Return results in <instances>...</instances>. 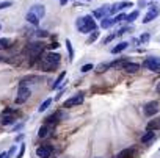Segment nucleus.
Wrapping results in <instances>:
<instances>
[{
  "label": "nucleus",
  "instance_id": "42",
  "mask_svg": "<svg viewBox=\"0 0 160 158\" xmlns=\"http://www.w3.org/2000/svg\"><path fill=\"white\" fill-rule=\"evenodd\" d=\"M0 28H2V25H0Z\"/></svg>",
  "mask_w": 160,
  "mask_h": 158
},
{
  "label": "nucleus",
  "instance_id": "17",
  "mask_svg": "<svg viewBox=\"0 0 160 158\" xmlns=\"http://www.w3.org/2000/svg\"><path fill=\"white\" fill-rule=\"evenodd\" d=\"M154 138H155V132H154V130H148L146 133H143L141 142H143V144H148V142H151Z\"/></svg>",
  "mask_w": 160,
  "mask_h": 158
},
{
  "label": "nucleus",
  "instance_id": "27",
  "mask_svg": "<svg viewBox=\"0 0 160 158\" xmlns=\"http://www.w3.org/2000/svg\"><path fill=\"white\" fill-rule=\"evenodd\" d=\"M66 47H68V52H69V61L74 60V49H72V44L69 39H66Z\"/></svg>",
  "mask_w": 160,
  "mask_h": 158
},
{
  "label": "nucleus",
  "instance_id": "35",
  "mask_svg": "<svg viewBox=\"0 0 160 158\" xmlns=\"http://www.w3.org/2000/svg\"><path fill=\"white\" fill-rule=\"evenodd\" d=\"M24 152H25V146L22 144V146H21V152H19V155H18L16 158H22V156H24Z\"/></svg>",
  "mask_w": 160,
  "mask_h": 158
},
{
  "label": "nucleus",
  "instance_id": "37",
  "mask_svg": "<svg viewBox=\"0 0 160 158\" xmlns=\"http://www.w3.org/2000/svg\"><path fill=\"white\" fill-rule=\"evenodd\" d=\"M49 47H50V49H57V47H58V44L55 42V44H52V45H49Z\"/></svg>",
  "mask_w": 160,
  "mask_h": 158
},
{
  "label": "nucleus",
  "instance_id": "6",
  "mask_svg": "<svg viewBox=\"0 0 160 158\" xmlns=\"http://www.w3.org/2000/svg\"><path fill=\"white\" fill-rule=\"evenodd\" d=\"M144 114L146 116H154V114H157L158 113V102H155V100H151V102H148L146 105H144Z\"/></svg>",
  "mask_w": 160,
  "mask_h": 158
},
{
  "label": "nucleus",
  "instance_id": "33",
  "mask_svg": "<svg viewBox=\"0 0 160 158\" xmlns=\"http://www.w3.org/2000/svg\"><path fill=\"white\" fill-rule=\"evenodd\" d=\"M115 36H118V33H113V35H110L108 38H105V39H104V44H107V42H110V41H112V39H113Z\"/></svg>",
  "mask_w": 160,
  "mask_h": 158
},
{
  "label": "nucleus",
  "instance_id": "12",
  "mask_svg": "<svg viewBox=\"0 0 160 158\" xmlns=\"http://www.w3.org/2000/svg\"><path fill=\"white\" fill-rule=\"evenodd\" d=\"M122 69L127 74H135V72L140 70V64H137V63H124L122 64Z\"/></svg>",
  "mask_w": 160,
  "mask_h": 158
},
{
  "label": "nucleus",
  "instance_id": "13",
  "mask_svg": "<svg viewBox=\"0 0 160 158\" xmlns=\"http://www.w3.org/2000/svg\"><path fill=\"white\" fill-rule=\"evenodd\" d=\"M135 156V149H122L115 158H133Z\"/></svg>",
  "mask_w": 160,
  "mask_h": 158
},
{
  "label": "nucleus",
  "instance_id": "5",
  "mask_svg": "<svg viewBox=\"0 0 160 158\" xmlns=\"http://www.w3.org/2000/svg\"><path fill=\"white\" fill-rule=\"evenodd\" d=\"M143 66H144V67H148V69H149V70H152V72L160 74V58H154V56H151V58L144 60Z\"/></svg>",
  "mask_w": 160,
  "mask_h": 158
},
{
  "label": "nucleus",
  "instance_id": "7",
  "mask_svg": "<svg viewBox=\"0 0 160 158\" xmlns=\"http://www.w3.org/2000/svg\"><path fill=\"white\" fill-rule=\"evenodd\" d=\"M83 102V94H75L74 97H71V99H68L66 102H64V108H71V107H75V105H80Z\"/></svg>",
  "mask_w": 160,
  "mask_h": 158
},
{
  "label": "nucleus",
  "instance_id": "40",
  "mask_svg": "<svg viewBox=\"0 0 160 158\" xmlns=\"http://www.w3.org/2000/svg\"><path fill=\"white\" fill-rule=\"evenodd\" d=\"M60 2H61V5H64V3H68V2H69V0H60Z\"/></svg>",
  "mask_w": 160,
  "mask_h": 158
},
{
  "label": "nucleus",
  "instance_id": "19",
  "mask_svg": "<svg viewBox=\"0 0 160 158\" xmlns=\"http://www.w3.org/2000/svg\"><path fill=\"white\" fill-rule=\"evenodd\" d=\"M148 130H160V117H155L152 121L148 122Z\"/></svg>",
  "mask_w": 160,
  "mask_h": 158
},
{
  "label": "nucleus",
  "instance_id": "26",
  "mask_svg": "<svg viewBox=\"0 0 160 158\" xmlns=\"http://www.w3.org/2000/svg\"><path fill=\"white\" fill-rule=\"evenodd\" d=\"M98 38H99V31H98V30H93V33H91L90 38L87 39V44H91V42L98 41Z\"/></svg>",
  "mask_w": 160,
  "mask_h": 158
},
{
  "label": "nucleus",
  "instance_id": "9",
  "mask_svg": "<svg viewBox=\"0 0 160 158\" xmlns=\"http://www.w3.org/2000/svg\"><path fill=\"white\" fill-rule=\"evenodd\" d=\"M52 132H53V125L47 122L46 125H42V127L39 128V132H38V136H39V138H49Z\"/></svg>",
  "mask_w": 160,
  "mask_h": 158
},
{
  "label": "nucleus",
  "instance_id": "31",
  "mask_svg": "<svg viewBox=\"0 0 160 158\" xmlns=\"http://www.w3.org/2000/svg\"><path fill=\"white\" fill-rule=\"evenodd\" d=\"M80 70L82 72H90V70H93V64H85V66H82Z\"/></svg>",
  "mask_w": 160,
  "mask_h": 158
},
{
  "label": "nucleus",
  "instance_id": "36",
  "mask_svg": "<svg viewBox=\"0 0 160 158\" xmlns=\"http://www.w3.org/2000/svg\"><path fill=\"white\" fill-rule=\"evenodd\" d=\"M148 39H149V35H143L141 36V42H148Z\"/></svg>",
  "mask_w": 160,
  "mask_h": 158
},
{
  "label": "nucleus",
  "instance_id": "8",
  "mask_svg": "<svg viewBox=\"0 0 160 158\" xmlns=\"http://www.w3.org/2000/svg\"><path fill=\"white\" fill-rule=\"evenodd\" d=\"M36 155H38V158H50V155H52V146L46 144V146L38 147L36 149Z\"/></svg>",
  "mask_w": 160,
  "mask_h": 158
},
{
  "label": "nucleus",
  "instance_id": "30",
  "mask_svg": "<svg viewBox=\"0 0 160 158\" xmlns=\"http://www.w3.org/2000/svg\"><path fill=\"white\" fill-rule=\"evenodd\" d=\"M138 17V11H133V13H130L129 16H126V21H129V22H132V21H135Z\"/></svg>",
  "mask_w": 160,
  "mask_h": 158
},
{
  "label": "nucleus",
  "instance_id": "28",
  "mask_svg": "<svg viewBox=\"0 0 160 158\" xmlns=\"http://www.w3.org/2000/svg\"><path fill=\"white\" fill-rule=\"evenodd\" d=\"M64 77H66V72H61V74L58 75V78H57V82H55V85H53V89H55V88H60V86L63 85L61 82H63V78H64Z\"/></svg>",
  "mask_w": 160,
  "mask_h": 158
},
{
  "label": "nucleus",
  "instance_id": "14",
  "mask_svg": "<svg viewBox=\"0 0 160 158\" xmlns=\"http://www.w3.org/2000/svg\"><path fill=\"white\" fill-rule=\"evenodd\" d=\"M30 11H32L35 16H38L39 19H42V17H44V14H46V10H44V7H42V5H33V7L30 8Z\"/></svg>",
  "mask_w": 160,
  "mask_h": 158
},
{
  "label": "nucleus",
  "instance_id": "38",
  "mask_svg": "<svg viewBox=\"0 0 160 158\" xmlns=\"http://www.w3.org/2000/svg\"><path fill=\"white\" fill-rule=\"evenodd\" d=\"M155 91H157V93H158V94H160V83H158V85H157V88H155Z\"/></svg>",
  "mask_w": 160,
  "mask_h": 158
},
{
  "label": "nucleus",
  "instance_id": "11",
  "mask_svg": "<svg viewBox=\"0 0 160 158\" xmlns=\"http://www.w3.org/2000/svg\"><path fill=\"white\" fill-rule=\"evenodd\" d=\"M108 13H110V7H101L99 10H96V11L93 13V17H96V19H104V17H107Z\"/></svg>",
  "mask_w": 160,
  "mask_h": 158
},
{
  "label": "nucleus",
  "instance_id": "16",
  "mask_svg": "<svg viewBox=\"0 0 160 158\" xmlns=\"http://www.w3.org/2000/svg\"><path fill=\"white\" fill-rule=\"evenodd\" d=\"M27 82H30V83H39L41 82V77L39 75H27V77H24L22 80H21V85H25Z\"/></svg>",
  "mask_w": 160,
  "mask_h": 158
},
{
  "label": "nucleus",
  "instance_id": "4",
  "mask_svg": "<svg viewBox=\"0 0 160 158\" xmlns=\"http://www.w3.org/2000/svg\"><path fill=\"white\" fill-rule=\"evenodd\" d=\"M30 96H32V91H30L25 85H21V88L18 89V96H16L14 102H16L18 105H22V103H25V102L30 99Z\"/></svg>",
  "mask_w": 160,
  "mask_h": 158
},
{
  "label": "nucleus",
  "instance_id": "23",
  "mask_svg": "<svg viewBox=\"0 0 160 158\" xmlns=\"http://www.w3.org/2000/svg\"><path fill=\"white\" fill-rule=\"evenodd\" d=\"M11 39L10 38H0V50H5V49H8L10 45H11Z\"/></svg>",
  "mask_w": 160,
  "mask_h": 158
},
{
  "label": "nucleus",
  "instance_id": "2",
  "mask_svg": "<svg viewBox=\"0 0 160 158\" xmlns=\"http://www.w3.org/2000/svg\"><path fill=\"white\" fill-rule=\"evenodd\" d=\"M75 27H77L78 31H82V33H90V31L96 30V22L93 21V16H83V17L77 19Z\"/></svg>",
  "mask_w": 160,
  "mask_h": 158
},
{
  "label": "nucleus",
  "instance_id": "1",
  "mask_svg": "<svg viewBox=\"0 0 160 158\" xmlns=\"http://www.w3.org/2000/svg\"><path fill=\"white\" fill-rule=\"evenodd\" d=\"M60 60H61V56H60V53H53V52H50V53H46L42 58H41V69L42 70H46V72H52L58 64H60Z\"/></svg>",
  "mask_w": 160,
  "mask_h": 158
},
{
  "label": "nucleus",
  "instance_id": "15",
  "mask_svg": "<svg viewBox=\"0 0 160 158\" xmlns=\"http://www.w3.org/2000/svg\"><path fill=\"white\" fill-rule=\"evenodd\" d=\"M124 8H132V3L130 2H121V3H115L113 8H110V13H116V11H121Z\"/></svg>",
  "mask_w": 160,
  "mask_h": 158
},
{
  "label": "nucleus",
  "instance_id": "34",
  "mask_svg": "<svg viewBox=\"0 0 160 158\" xmlns=\"http://www.w3.org/2000/svg\"><path fill=\"white\" fill-rule=\"evenodd\" d=\"M122 19H126V16H124V14H118V16H116V17H115V22H116V24H118V22H121V21H122Z\"/></svg>",
  "mask_w": 160,
  "mask_h": 158
},
{
  "label": "nucleus",
  "instance_id": "20",
  "mask_svg": "<svg viewBox=\"0 0 160 158\" xmlns=\"http://www.w3.org/2000/svg\"><path fill=\"white\" fill-rule=\"evenodd\" d=\"M127 47H129V42H126V41H124V42H119L116 47H113V49H112V53H113V55L121 53V52H122V50H126Z\"/></svg>",
  "mask_w": 160,
  "mask_h": 158
},
{
  "label": "nucleus",
  "instance_id": "41",
  "mask_svg": "<svg viewBox=\"0 0 160 158\" xmlns=\"http://www.w3.org/2000/svg\"><path fill=\"white\" fill-rule=\"evenodd\" d=\"M85 2H90V0H85Z\"/></svg>",
  "mask_w": 160,
  "mask_h": 158
},
{
  "label": "nucleus",
  "instance_id": "21",
  "mask_svg": "<svg viewBox=\"0 0 160 158\" xmlns=\"http://www.w3.org/2000/svg\"><path fill=\"white\" fill-rule=\"evenodd\" d=\"M25 19H27V21H28V22H30L32 25H35V27H36V25L39 24V17H38V16H35V14H33L32 11H28V13H27Z\"/></svg>",
  "mask_w": 160,
  "mask_h": 158
},
{
  "label": "nucleus",
  "instance_id": "32",
  "mask_svg": "<svg viewBox=\"0 0 160 158\" xmlns=\"http://www.w3.org/2000/svg\"><path fill=\"white\" fill-rule=\"evenodd\" d=\"M8 7H13V2H2L0 3V10H5Z\"/></svg>",
  "mask_w": 160,
  "mask_h": 158
},
{
  "label": "nucleus",
  "instance_id": "3",
  "mask_svg": "<svg viewBox=\"0 0 160 158\" xmlns=\"http://www.w3.org/2000/svg\"><path fill=\"white\" fill-rule=\"evenodd\" d=\"M42 50H44V45H42L41 42H32V44H28V45H27L25 53H27V56H28V58L35 60V58H39V56H41Z\"/></svg>",
  "mask_w": 160,
  "mask_h": 158
},
{
  "label": "nucleus",
  "instance_id": "18",
  "mask_svg": "<svg viewBox=\"0 0 160 158\" xmlns=\"http://www.w3.org/2000/svg\"><path fill=\"white\" fill-rule=\"evenodd\" d=\"M13 122H14V117H13L11 111H7V113H3V117H2V124H3V125H11Z\"/></svg>",
  "mask_w": 160,
  "mask_h": 158
},
{
  "label": "nucleus",
  "instance_id": "29",
  "mask_svg": "<svg viewBox=\"0 0 160 158\" xmlns=\"http://www.w3.org/2000/svg\"><path fill=\"white\" fill-rule=\"evenodd\" d=\"M108 67H110V64H107V63H102V64H99V66L96 67V72H99V74H101V72H105Z\"/></svg>",
  "mask_w": 160,
  "mask_h": 158
},
{
  "label": "nucleus",
  "instance_id": "24",
  "mask_svg": "<svg viewBox=\"0 0 160 158\" xmlns=\"http://www.w3.org/2000/svg\"><path fill=\"white\" fill-rule=\"evenodd\" d=\"M50 103H52V99H46V100H44V102H42V103L39 105V108H38V111H39V113H42V111H46V110H47V108L50 107Z\"/></svg>",
  "mask_w": 160,
  "mask_h": 158
},
{
  "label": "nucleus",
  "instance_id": "25",
  "mask_svg": "<svg viewBox=\"0 0 160 158\" xmlns=\"http://www.w3.org/2000/svg\"><path fill=\"white\" fill-rule=\"evenodd\" d=\"M61 117H63V114H61V113H53V114H52V116H49L46 121H47L49 124H53V122H57V121H58V119H61Z\"/></svg>",
  "mask_w": 160,
  "mask_h": 158
},
{
  "label": "nucleus",
  "instance_id": "39",
  "mask_svg": "<svg viewBox=\"0 0 160 158\" xmlns=\"http://www.w3.org/2000/svg\"><path fill=\"white\" fill-rule=\"evenodd\" d=\"M5 156H8V153H0V158H5Z\"/></svg>",
  "mask_w": 160,
  "mask_h": 158
},
{
  "label": "nucleus",
  "instance_id": "10",
  "mask_svg": "<svg viewBox=\"0 0 160 158\" xmlns=\"http://www.w3.org/2000/svg\"><path fill=\"white\" fill-rule=\"evenodd\" d=\"M157 16H158V10H157V7H151V8H149V13L143 17V24H149V22L154 21Z\"/></svg>",
  "mask_w": 160,
  "mask_h": 158
},
{
  "label": "nucleus",
  "instance_id": "22",
  "mask_svg": "<svg viewBox=\"0 0 160 158\" xmlns=\"http://www.w3.org/2000/svg\"><path fill=\"white\" fill-rule=\"evenodd\" d=\"M116 22H115V19H110V17H104L102 19V22H101V27L102 28H110L112 25H115Z\"/></svg>",
  "mask_w": 160,
  "mask_h": 158
}]
</instances>
